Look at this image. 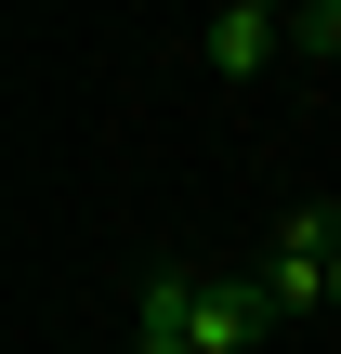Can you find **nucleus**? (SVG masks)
Here are the masks:
<instances>
[{"label": "nucleus", "mask_w": 341, "mask_h": 354, "mask_svg": "<svg viewBox=\"0 0 341 354\" xmlns=\"http://www.w3.org/2000/svg\"><path fill=\"white\" fill-rule=\"evenodd\" d=\"M329 263H341V210H329V197H302V210L263 236V263H250V276H263V302H276V315H315V302H329Z\"/></svg>", "instance_id": "f03ea898"}, {"label": "nucleus", "mask_w": 341, "mask_h": 354, "mask_svg": "<svg viewBox=\"0 0 341 354\" xmlns=\"http://www.w3.org/2000/svg\"><path fill=\"white\" fill-rule=\"evenodd\" d=\"M289 53H302V66H341V0H302V13H289Z\"/></svg>", "instance_id": "20e7f679"}, {"label": "nucleus", "mask_w": 341, "mask_h": 354, "mask_svg": "<svg viewBox=\"0 0 341 354\" xmlns=\"http://www.w3.org/2000/svg\"><path fill=\"white\" fill-rule=\"evenodd\" d=\"M329 315H341V263H329Z\"/></svg>", "instance_id": "39448f33"}, {"label": "nucleus", "mask_w": 341, "mask_h": 354, "mask_svg": "<svg viewBox=\"0 0 341 354\" xmlns=\"http://www.w3.org/2000/svg\"><path fill=\"white\" fill-rule=\"evenodd\" d=\"M276 53H289V13H263V0H223V13L197 26V66H210V79H263Z\"/></svg>", "instance_id": "7ed1b4c3"}, {"label": "nucleus", "mask_w": 341, "mask_h": 354, "mask_svg": "<svg viewBox=\"0 0 341 354\" xmlns=\"http://www.w3.org/2000/svg\"><path fill=\"white\" fill-rule=\"evenodd\" d=\"M276 328L263 276H210V263H158L131 302V354H250Z\"/></svg>", "instance_id": "f257e3e1"}]
</instances>
